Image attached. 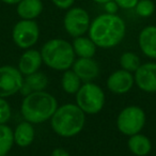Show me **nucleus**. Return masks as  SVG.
Instances as JSON below:
<instances>
[{"instance_id": "nucleus-1", "label": "nucleus", "mask_w": 156, "mask_h": 156, "mask_svg": "<svg viewBox=\"0 0 156 156\" xmlns=\"http://www.w3.org/2000/svg\"><path fill=\"white\" fill-rule=\"evenodd\" d=\"M126 26L117 14H101L90 24L89 37L98 47L111 48L122 42Z\"/></svg>"}, {"instance_id": "nucleus-2", "label": "nucleus", "mask_w": 156, "mask_h": 156, "mask_svg": "<svg viewBox=\"0 0 156 156\" xmlns=\"http://www.w3.org/2000/svg\"><path fill=\"white\" fill-rule=\"evenodd\" d=\"M58 108L57 100L50 93L37 91L26 95L22 103V115L30 123H42L51 119Z\"/></svg>"}, {"instance_id": "nucleus-3", "label": "nucleus", "mask_w": 156, "mask_h": 156, "mask_svg": "<svg viewBox=\"0 0 156 156\" xmlns=\"http://www.w3.org/2000/svg\"><path fill=\"white\" fill-rule=\"evenodd\" d=\"M86 115L77 105L64 104L58 107L51 117V127L61 137H73L83 130Z\"/></svg>"}, {"instance_id": "nucleus-4", "label": "nucleus", "mask_w": 156, "mask_h": 156, "mask_svg": "<svg viewBox=\"0 0 156 156\" xmlns=\"http://www.w3.org/2000/svg\"><path fill=\"white\" fill-rule=\"evenodd\" d=\"M44 63L50 69L66 71L75 61L73 45L62 39H52L44 44L41 50Z\"/></svg>"}, {"instance_id": "nucleus-5", "label": "nucleus", "mask_w": 156, "mask_h": 156, "mask_svg": "<svg viewBox=\"0 0 156 156\" xmlns=\"http://www.w3.org/2000/svg\"><path fill=\"white\" fill-rule=\"evenodd\" d=\"M76 103L85 113L95 115L104 107V91L95 83H87L81 86L76 93Z\"/></svg>"}, {"instance_id": "nucleus-6", "label": "nucleus", "mask_w": 156, "mask_h": 156, "mask_svg": "<svg viewBox=\"0 0 156 156\" xmlns=\"http://www.w3.org/2000/svg\"><path fill=\"white\" fill-rule=\"evenodd\" d=\"M145 124V113L138 106H128L119 113L118 129L126 136L139 134Z\"/></svg>"}, {"instance_id": "nucleus-7", "label": "nucleus", "mask_w": 156, "mask_h": 156, "mask_svg": "<svg viewBox=\"0 0 156 156\" xmlns=\"http://www.w3.org/2000/svg\"><path fill=\"white\" fill-rule=\"evenodd\" d=\"M65 31L71 37H83L90 28V16L85 9L79 7L69 8L64 16Z\"/></svg>"}, {"instance_id": "nucleus-8", "label": "nucleus", "mask_w": 156, "mask_h": 156, "mask_svg": "<svg viewBox=\"0 0 156 156\" xmlns=\"http://www.w3.org/2000/svg\"><path fill=\"white\" fill-rule=\"evenodd\" d=\"M40 29L34 20H22L16 23L12 31V37L16 45L23 49H27L37 42Z\"/></svg>"}, {"instance_id": "nucleus-9", "label": "nucleus", "mask_w": 156, "mask_h": 156, "mask_svg": "<svg viewBox=\"0 0 156 156\" xmlns=\"http://www.w3.org/2000/svg\"><path fill=\"white\" fill-rule=\"evenodd\" d=\"M23 81L20 69L10 65L0 66V98H8L20 91Z\"/></svg>"}, {"instance_id": "nucleus-10", "label": "nucleus", "mask_w": 156, "mask_h": 156, "mask_svg": "<svg viewBox=\"0 0 156 156\" xmlns=\"http://www.w3.org/2000/svg\"><path fill=\"white\" fill-rule=\"evenodd\" d=\"M135 83L140 90L153 93L156 92V63H145L135 72Z\"/></svg>"}, {"instance_id": "nucleus-11", "label": "nucleus", "mask_w": 156, "mask_h": 156, "mask_svg": "<svg viewBox=\"0 0 156 156\" xmlns=\"http://www.w3.org/2000/svg\"><path fill=\"white\" fill-rule=\"evenodd\" d=\"M134 76L125 69H119L112 73L107 79V87L111 92L124 94L132 89L134 85Z\"/></svg>"}, {"instance_id": "nucleus-12", "label": "nucleus", "mask_w": 156, "mask_h": 156, "mask_svg": "<svg viewBox=\"0 0 156 156\" xmlns=\"http://www.w3.org/2000/svg\"><path fill=\"white\" fill-rule=\"evenodd\" d=\"M73 71L80 78V80L83 81L92 80L98 77L100 73L98 63L92 58H79L78 60L74 61Z\"/></svg>"}, {"instance_id": "nucleus-13", "label": "nucleus", "mask_w": 156, "mask_h": 156, "mask_svg": "<svg viewBox=\"0 0 156 156\" xmlns=\"http://www.w3.org/2000/svg\"><path fill=\"white\" fill-rule=\"evenodd\" d=\"M140 49L147 57L156 59V26H147L141 30L138 37Z\"/></svg>"}, {"instance_id": "nucleus-14", "label": "nucleus", "mask_w": 156, "mask_h": 156, "mask_svg": "<svg viewBox=\"0 0 156 156\" xmlns=\"http://www.w3.org/2000/svg\"><path fill=\"white\" fill-rule=\"evenodd\" d=\"M42 62H43V59H42L41 52L34 49H29L25 51L20 57L18 62V69L24 75H30L37 72Z\"/></svg>"}, {"instance_id": "nucleus-15", "label": "nucleus", "mask_w": 156, "mask_h": 156, "mask_svg": "<svg viewBox=\"0 0 156 156\" xmlns=\"http://www.w3.org/2000/svg\"><path fill=\"white\" fill-rule=\"evenodd\" d=\"M48 85V79L46 75L41 72H35L30 75H27L23 81V86L20 92L23 95H29L33 92L44 91Z\"/></svg>"}, {"instance_id": "nucleus-16", "label": "nucleus", "mask_w": 156, "mask_h": 156, "mask_svg": "<svg viewBox=\"0 0 156 156\" xmlns=\"http://www.w3.org/2000/svg\"><path fill=\"white\" fill-rule=\"evenodd\" d=\"M43 8L42 0H22L17 3L16 12L22 20H33L43 12Z\"/></svg>"}, {"instance_id": "nucleus-17", "label": "nucleus", "mask_w": 156, "mask_h": 156, "mask_svg": "<svg viewBox=\"0 0 156 156\" xmlns=\"http://www.w3.org/2000/svg\"><path fill=\"white\" fill-rule=\"evenodd\" d=\"M14 134V142L18 147H28L34 140V128L32 124L28 121H24L20 124H18L17 127L15 128Z\"/></svg>"}, {"instance_id": "nucleus-18", "label": "nucleus", "mask_w": 156, "mask_h": 156, "mask_svg": "<svg viewBox=\"0 0 156 156\" xmlns=\"http://www.w3.org/2000/svg\"><path fill=\"white\" fill-rule=\"evenodd\" d=\"M128 149L130 150L133 154L137 156H145L150 153L152 149L151 141L144 135L136 134L130 136L129 140L127 142Z\"/></svg>"}, {"instance_id": "nucleus-19", "label": "nucleus", "mask_w": 156, "mask_h": 156, "mask_svg": "<svg viewBox=\"0 0 156 156\" xmlns=\"http://www.w3.org/2000/svg\"><path fill=\"white\" fill-rule=\"evenodd\" d=\"M73 48L75 55L79 58H92L95 55L96 45L90 37H78L73 42Z\"/></svg>"}, {"instance_id": "nucleus-20", "label": "nucleus", "mask_w": 156, "mask_h": 156, "mask_svg": "<svg viewBox=\"0 0 156 156\" xmlns=\"http://www.w3.org/2000/svg\"><path fill=\"white\" fill-rule=\"evenodd\" d=\"M14 143L13 130L5 124H0V156H7Z\"/></svg>"}, {"instance_id": "nucleus-21", "label": "nucleus", "mask_w": 156, "mask_h": 156, "mask_svg": "<svg viewBox=\"0 0 156 156\" xmlns=\"http://www.w3.org/2000/svg\"><path fill=\"white\" fill-rule=\"evenodd\" d=\"M61 85L66 93H77V91L80 88V78L76 75L74 71L66 69L63 74L62 79H61Z\"/></svg>"}, {"instance_id": "nucleus-22", "label": "nucleus", "mask_w": 156, "mask_h": 156, "mask_svg": "<svg viewBox=\"0 0 156 156\" xmlns=\"http://www.w3.org/2000/svg\"><path fill=\"white\" fill-rule=\"evenodd\" d=\"M120 64H121L122 69L125 71L129 72H136L138 69V67L140 66V59L134 52H124L120 58Z\"/></svg>"}, {"instance_id": "nucleus-23", "label": "nucleus", "mask_w": 156, "mask_h": 156, "mask_svg": "<svg viewBox=\"0 0 156 156\" xmlns=\"http://www.w3.org/2000/svg\"><path fill=\"white\" fill-rule=\"evenodd\" d=\"M135 10L141 17H150L155 12V5L152 0H139Z\"/></svg>"}, {"instance_id": "nucleus-24", "label": "nucleus", "mask_w": 156, "mask_h": 156, "mask_svg": "<svg viewBox=\"0 0 156 156\" xmlns=\"http://www.w3.org/2000/svg\"><path fill=\"white\" fill-rule=\"evenodd\" d=\"M11 118V108L7 101L0 98V124H5Z\"/></svg>"}, {"instance_id": "nucleus-25", "label": "nucleus", "mask_w": 156, "mask_h": 156, "mask_svg": "<svg viewBox=\"0 0 156 156\" xmlns=\"http://www.w3.org/2000/svg\"><path fill=\"white\" fill-rule=\"evenodd\" d=\"M115 1L119 8L124 10H128V9H134L137 3H138L139 0H115Z\"/></svg>"}, {"instance_id": "nucleus-26", "label": "nucleus", "mask_w": 156, "mask_h": 156, "mask_svg": "<svg viewBox=\"0 0 156 156\" xmlns=\"http://www.w3.org/2000/svg\"><path fill=\"white\" fill-rule=\"evenodd\" d=\"M51 1L57 8L62 10H69L75 2V0H51Z\"/></svg>"}, {"instance_id": "nucleus-27", "label": "nucleus", "mask_w": 156, "mask_h": 156, "mask_svg": "<svg viewBox=\"0 0 156 156\" xmlns=\"http://www.w3.org/2000/svg\"><path fill=\"white\" fill-rule=\"evenodd\" d=\"M104 5H105V10H106V12L108 14H115L118 12V10H119V7H118V5L115 3V0H110L107 3H105Z\"/></svg>"}, {"instance_id": "nucleus-28", "label": "nucleus", "mask_w": 156, "mask_h": 156, "mask_svg": "<svg viewBox=\"0 0 156 156\" xmlns=\"http://www.w3.org/2000/svg\"><path fill=\"white\" fill-rule=\"evenodd\" d=\"M51 156H71L69 153L64 149H61V147H57L54 151L51 152Z\"/></svg>"}, {"instance_id": "nucleus-29", "label": "nucleus", "mask_w": 156, "mask_h": 156, "mask_svg": "<svg viewBox=\"0 0 156 156\" xmlns=\"http://www.w3.org/2000/svg\"><path fill=\"white\" fill-rule=\"evenodd\" d=\"M0 1H2L5 5H17L22 0H0Z\"/></svg>"}, {"instance_id": "nucleus-30", "label": "nucleus", "mask_w": 156, "mask_h": 156, "mask_svg": "<svg viewBox=\"0 0 156 156\" xmlns=\"http://www.w3.org/2000/svg\"><path fill=\"white\" fill-rule=\"evenodd\" d=\"M94 2L96 3H101V5H105V3H107L108 1H110V0H93Z\"/></svg>"}]
</instances>
